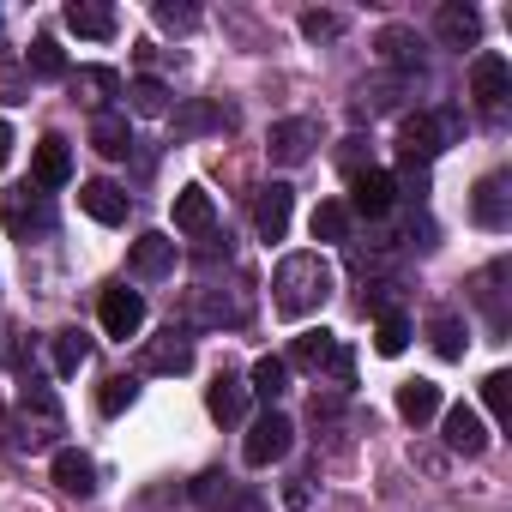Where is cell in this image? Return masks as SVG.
<instances>
[{
	"label": "cell",
	"mask_w": 512,
	"mask_h": 512,
	"mask_svg": "<svg viewBox=\"0 0 512 512\" xmlns=\"http://www.w3.org/2000/svg\"><path fill=\"white\" fill-rule=\"evenodd\" d=\"M133 398H139V386H133L127 374H115V380H103L97 410H103V416H121V410H133Z\"/></svg>",
	"instance_id": "cell-37"
},
{
	"label": "cell",
	"mask_w": 512,
	"mask_h": 512,
	"mask_svg": "<svg viewBox=\"0 0 512 512\" xmlns=\"http://www.w3.org/2000/svg\"><path fill=\"white\" fill-rule=\"evenodd\" d=\"M440 410H446V404H440V386H434V380H404V386H398V416H404L410 428H428Z\"/></svg>",
	"instance_id": "cell-23"
},
{
	"label": "cell",
	"mask_w": 512,
	"mask_h": 512,
	"mask_svg": "<svg viewBox=\"0 0 512 512\" xmlns=\"http://www.w3.org/2000/svg\"><path fill=\"white\" fill-rule=\"evenodd\" d=\"M193 308H199V320H205V326H241V320H247V302H241V296H229V290H217V284H205Z\"/></svg>",
	"instance_id": "cell-28"
},
{
	"label": "cell",
	"mask_w": 512,
	"mask_h": 512,
	"mask_svg": "<svg viewBox=\"0 0 512 512\" xmlns=\"http://www.w3.org/2000/svg\"><path fill=\"white\" fill-rule=\"evenodd\" d=\"M91 145H97L103 157H127V151H133V127H127V115H121V109L91 115Z\"/></svg>",
	"instance_id": "cell-27"
},
{
	"label": "cell",
	"mask_w": 512,
	"mask_h": 512,
	"mask_svg": "<svg viewBox=\"0 0 512 512\" xmlns=\"http://www.w3.org/2000/svg\"><path fill=\"white\" fill-rule=\"evenodd\" d=\"M308 229H314V241H350V205L344 199H320Z\"/></svg>",
	"instance_id": "cell-33"
},
{
	"label": "cell",
	"mask_w": 512,
	"mask_h": 512,
	"mask_svg": "<svg viewBox=\"0 0 512 512\" xmlns=\"http://www.w3.org/2000/svg\"><path fill=\"white\" fill-rule=\"evenodd\" d=\"M229 488H235V482H229L223 470H205V476H193V500H199V506H217Z\"/></svg>",
	"instance_id": "cell-40"
},
{
	"label": "cell",
	"mask_w": 512,
	"mask_h": 512,
	"mask_svg": "<svg viewBox=\"0 0 512 512\" xmlns=\"http://www.w3.org/2000/svg\"><path fill=\"white\" fill-rule=\"evenodd\" d=\"M61 19H67V31H73V37H91V43H109V37L121 31V13H115V7H103V0H73Z\"/></svg>",
	"instance_id": "cell-16"
},
{
	"label": "cell",
	"mask_w": 512,
	"mask_h": 512,
	"mask_svg": "<svg viewBox=\"0 0 512 512\" xmlns=\"http://www.w3.org/2000/svg\"><path fill=\"white\" fill-rule=\"evenodd\" d=\"M458 133H464L458 109H428V115H410L398 127V151H404V163H434L446 145H458Z\"/></svg>",
	"instance_id": "cell-2"
},
{
	"label": "cell",
	"mask_w": 512,
	"mask_h": 512,
	"mask_svg": "<svg viewBox=\"0 0 512 512\" xmlns=\"http://www.w3.org/2000/svg\"><path fill=\"white\" fill-rule=\"evenodd\" d=\"M25 73H31V79H67L73 67H67V49H61L55 37H37L31 55H25Z\"/></svg>",
	"instance_id": "cell-31"
},
{
	"label": "cell",
	"mask_w": 512,
	"mask_h": 512,
	"mask_svg": "<svg viewBox=\"0 0 512 512\" xmlns=\"http://www.w3.org/2000/svg\"><path fill=\"white\" fill-rule=\"evenodd\" d=\"M67 85H73V97H79V103H91V115H103V109H109V97H121V91H127L115 67H79V73H67Z\"/></svg>",
	"instance_id": "cell-18"
},
{
	"label": "cell",
	"mask_w": 512,
	"mask_h": 512,
	"mask_svg": "<svg viewBox=\"0 0 512 512\" xmlns=\"http://www.w3.org/2000/svg\"><path fill=\"white\" fill-rule=\"evenodd\" d=\"M55 482L85 500V494H97V464H91L79 446H55Z\"/></svg>",
	"instance_id": "cell-25"
},
{
	"label": "cell",
	"mask_w": 512,
	"mask_h": 512,
	"mask_svg": "<svg viewBox=\"0 0 512 512\" xmlns=\"http://www.w3.org/2000/svg\"><path fill=\"white\" fill-rule=\"evenodd\" d=\"M229 127H235V115L211 97H193L175 109V139H205V133H229Z\"/></svg>",
	"instance_id": "cell-12"
},
{
	"label": "cell",
	"mask_w": 512,
	"mask_h": 512,
	"mask_svg": "<svg viewBox=\"0 0 512 512\" xmlns=\"http://www.w3.org/2000/svg\"><path fill=\"white\" fill-rule=\"evenodd\" d=\"M392 296H398V284H392V278H386V284H368L362 314H374V320H380V314H392Z\"/></svg>",
	"instance_id": "cell-43"
},
{
	"label": "cell",
	"mask_w": 512,
	"mask_h": 512,
	"mask_svg": "<svg viewBox=\"0 0 512 512\" xmlns=\"http://www.w3.org/2000/svg\"><path fill=\"white\" fill-rule=\"evenodd\" d=\"M7 157H13V127L0 121V169H7Z\"/></svg>",
	"instance_id": "cell-45"
},
{
	"label": "cell",
	"mask_w": 512,
	"mask_h": 512,
	"mask_svg": "<svg viewBox=\"0 0 512 512\" xmlns=\"http://www.w3.org/2000/svg\"><path fill=\"white\" fill-rule=\"evenodd\" d=\"M332 356H338V338H332L326 326H314V332H302V338L290 344L284 368H308V374H320V368H332Z\"/></svg>",
	"instance_id": "cell-24"
},
{
	"label": "cell",
	"mask_w": 512,
	"mask_h": 512,
	"mask_svg": "<svg viewBox=\"0 0 512 512\" xmlns=\"http://www.w3.org/2000/svg\"><path fill=\"white\" fill-rule=\"evenodd\" d=\"M127 205H133V199H127V187H115V181H85V187H79V211L97 217V223H109V229L127 223Z\"/></svg>",
	"instance_id": "cell-19"
},
{
	"label": "cell",
	"mask_w": 512,
	"mask_h": 512,
	"mask_svg": "<svg viewBox=\"0 0 512 512\" xmlns=\"http://www.w3.org/2000/svg\"><path fill=\"white\" fill-rule=\"evenodd\" d=\"M482 404H488V416H494L500 428L512 422V374H506V368H494V374L482 380Z\"/></svg>",
	"instance_id": "cell-36"
},
{
	"label": "cell",
	"mask_w": 512,
	"mask_h": 512,
	"mask_svg": "<svg viewBox=\"0 0 512 512\" xmlns=\"http://www.w3.org/2000/svg\"><path fill=\"white\" fill-rule=\"evenodd\" d=\"M85 362H91V338H85L79 326L55 332V374H61V380H73V374H79Z\"/></svg>",
	"instance_id": "cell-34"
},
{
	"label": "cell",
	"mask_w": 512,
	"mask_h": 512,
	"mask_svg": "<svg viewBox=\"0 0 512 512\" xmlns=\"http://www.w3.org/2000/svg\"><path fill=\"white\" fill-rule=\"evenodd\" d=\"M7 229L31 247V235H49L55 229V211H49V199L37 193L31 199V187H19V199H7Z\"/></svg>",
	"instance_id": "cell-15"
},
{
	"label": "cell",
	"mask_w": 512,
	"mask_h": 512,
	"mask_svg": "<svg viewBox=\"0 0 512 512\" xmlns=\"http://www.w3.org/2000/svg\"><path fill=\"white\" fill-rule=\"evenodd\" d=\"M139 368L145 374H187L193 368V344H187V332H157V338H145V356H139Z\"/></svg>",
	"instance_id": "cell-11"
},
{
	"label": "cell",
	"mask_w": 512,
	"mask_h": 512,
	"mask_svg": "<svg viewBox=\"0 0 512 512\" xmlns=\"http://www.w3.org/2000/svg\"><path fill=\"white\" fill-rule=\"evenodd\" d=\"M205 410H211V422H241V410H247V380L217 374V380L205 386Z\"/></svg>",
	"instance_id": "cell-26"
},
{
	"label": "cell",
	"mask_w": 512,
	"mask_h": 512,
	"mask_svg": "<svg viewBox=\"0 0 512 512\" xmlns=\"http://www.w3.org/2000/svg\"><path fill=\"white\" fill-rule=\"evenodd\" d=\"M470 217L482 223V229H506L512 223V199H506V175H482L476 181V193H470Z\"/></svg>",
	"instance_id": "cell-14"
},
{
	"label": "cell",
	"mask_w": 512,
	"mask_h": 512,
	"mask_svg": "<svg viewBox=\"0 0 512 512\" xmlns=\"http://www.w3.org/2000/svg\"><path fill=\"white\" fill-rule=\"evenodd\" d=\"M374 49H380V61H386V67H398V73H422V37H416V31L386 25V31L374 37Z\"/></svg>",
	"instance_id": "cell-21"
},
{
	"label": "cell",
	"mask_w": 512,
	"mask_h": 512,
	"mask_svg": "<svg viewBox=\"0 0 512 512\" xmlns=\"http://www.w3.org/2000/svg\"><path fill=\"white\" fill-rule=\"evenodd\" d=\"M374 350H380V356H404V350H410V320H404L398 308L374 320Z\"/></svg>",
	"instance_id": "cell-35"
},
{
	"label": "cell",
	"mask_w": 512,
	"mask_h": 512,
	"mask_svg": "<svg viewBox=\"0 0 512 512\" xmlns=\"http://www.w3.org/2000/svg\"><path fill=\"white\" fill-rule=\"evenodd\" d=\"M121 97H127V109H133V115H169V85H163V79H151V73H139Z\"/></svg>",
	"instance_id": "cell-32"
},
{
	"label": "cell",
	"mask_w": 512,
	"mask_h": 512,
	"mask_svg": "<svg viewBox=\"0 0 512 512\" xmlns=\"http://www.w3.org/2000/svg\"><path fill=\"white\" fill-rule=\"evenodd\" d=\"M127 272H133V278H145V284L169 278V272H175V235H163V229L139 235V241L127 247Z\"/></svg>",
	"instance_id": "cell-8"
},
{
	"label": "cell",
	"mask_w": 512,
	"mask_h": 512,
	"mask_svg": "<svg viewBox=\"0 0 512 512\" xmlns=\"http://www.w3.org/2000/svg\"><path fill=\"white\" fill-rule=\"evenodd\" d=\"M157 25H163V31H193L199 13H193V7H175V0H157Z\"/></svg>",
	"instance_id": "cell-42"
},
{
	"label": "cell",
	"mask_w": 512,
	"mask_h": 512,
	"mask_svg": "<svg viewBox=\"0 0 512 512\" xmlns=\"http://www.w3.org/2000/svg\"><path fill=\"white\" fill-rule=\"evenodd\" d=\"M97 320H103V332L109 338H139L145 332V296L139 290H127V284H109L103 296H97Z\"/></svg>",
	"instance_id": "cell-5"
},
{
	"label": "cell",
	"mask_w": 512,
	"mask_h": 512,
	"mask_svg": "<svg viewBox=\"0 0 512 512\" xmlns=\"http://www.w3.org/2000/svg\"><path fill=\"white\" fill-rule=\"evenodd\" d=\"M350 205L362 211V217H386L392 205H398V187H392V175L386 169H362V175H350Z\"/></svg>",
	"instance_id": "cell-13"
},
{
	"label": "cell",
	"mask_w": 512,
	"mask_h": 512,
	"mask_svg": "<svg viewBox=\"0 0 512 512\" xmlns=\"http://www.w3.org/2000/svg\"><path fill=\"white\" fill-rule=\"evenodd\" d=\"M55 434H67V410H61L55 386L25 380V392H19V446L43 452V446H55Z\"/></svg>",
	"instance_id": "cell-3"
},
{
	"label": "cell",
	"mask_w": 512,
	"mask_h": 512,
	"mask_svg": "<svg viewBox=\"0 0 512 512\" xmlns=\"http://www.w3.org/2000/svg\"><path fill=\"white\" fill-rule=\"evenodd\" d=\"M217 229V199L205 187H181L175 193V235H211Z\"/></svg>",
	"instance_id": "cell-20"
},
{
	"label": "cell",
	"mask_w": 512,
	"mask_h": 512,
	"mask_svg": "<svg viewBox=\"0 0 512 512\" xmlns=\"http://www.w3.org/2000/svg\"><path fill=\"white\" fill-rule=\"evenodd\" d=\"M0 428H7V416H0ZM0 440H7V434H0Z\"/></svg>",
	"instance_id": "cell-46"
},
{
	"label": "cell",
	"mask_w": 512,
	"mask_h": 512,
	"mask_svg": "<svg viewBox=\"0 0 512 512\" xmlns=\"http://www.w3.org/2000/svg\"><path fill=\"white\" fill-rule=\"evenodd\" d=\"M247 392H253V398H266V404H278V398L290 392V368H284V356H260V362H253Z\"/></svg>",
	"instance_id": "cell-29"
},
{
	"label": "cell",
	"mask_w": 512,
	"mask_h": 512,
	"mask_svg": "<svg viewBox=\"0 0 512 512\" xmlns=\"http://www.w3.org/2000/svg\"><path fill=\"white\" fill-rule=\"evenodd\" d=\"M290 211H296V187L290 181L260 187V199H253V229H260V241H284L290 235Z\"/></svg>",
	"instance_id": "cell-7"
},
{
	"label": "cell",
	"mask_w": 512,
	"mask_h": 512,
	"mask_svg": "<svg viewBox=\"0 0 512 512\" xmlns=\"http://www.w3.org/2000/svg\"><path fill=\"white\" fill-rule=\"evenodd\" d=\"M332 296V266H326V253H284L278 272H272V308L284 320H302L314 308H326Z\"/></svg>",
	"instance_id": "cell-1"
},
{
	"label": "cell",
	"mask_w": 512,
	"mask_h": 512,
	"mask_svg": "<svg viewBox=\"0 0 512 512\" xmlns=\"http://www.w3.org/2000/svg\"><path fill=\"white\" fill-rule=\"evenodd\" d=\"M338 31H344L338 13H302V37H308V43H332Z\"/></svg>",
	"instance_id": "cell-39"
},
{
	"label": "cell",
	"mask_w": 512,
	"mask_h": 512,
	"mask_svg": "<svg viewBox=\"0 0 512 512\" xmlns=\"http://www.w3.org/2000/svg\"><path fill=\"white\" fill-rule=\"evenodd\" d=\"M31 175H37V187H43V193L67 187V181H73V151H67V139H55V133H49V139L37 145V163H31Z\"/></svg>",
	"instance_id": "cell-22"
},
{
	"label": "cell",
	"mask_w": 512,
	"mask_h": 512,
	"mask_svg": "<svg viewBox=\"0 0 512 512\" xmlns=\"http://www.w3.org/2000/svg\"><path fill=\"white\" fill-rule=\"evenodd\" d=\"M290 446H296V422H290L284 410H266L260 422L247 428V440H241V458H247L253 470H266V464L290 458Z\"/></svg>",
	"instance_id": "cell-4"
},
{
	"label": "cell",
	"mask_w": 512,
	"mask_h": 512,
	"mask_svg": "<svg viewBox=\"0 0 512 512\" xmlns=\"http://www.w3.org/2000/svg\"><path fill=\"white\" fill-rule=\"evenodd\" d=\"M428 338H434V356H440V362H464V344H470V332H464V320H458L452 308L428 320Z\"/></svg>",
	"instance_id": "cell-30"
},
{
	"label": "cell",
	"mask_w": 512,
	"mask_h": 512,
	"mask_svg": "<svg viewBox=\"0 0 512 512\" xmlns=\"http://www.w3.org/2000/svg\"><path fill=\"white\" fill-rule=\"evenodd\" d=\"M211 512H272V506H266L260 494H253V488H241V482H235V488H229V494H223Z\"/></svg>",
	"instance_id": "cell-41"
},
{
	"label": "cell",
	"mask_w": 512,
	"mask_h": 512,
	"mask_svg": "<svg viewBox=\"0 0 512 512\" xmlns=\"http://www.w3.org/2000/svg\"><path fill=\"white\" fill-rule=\"evenodd\" d=\"M314 145H320V127H314V121H302V115H290V121H272V133H266V157H272L278 169H296V163H308V157H314Z\"/></svg>",
	"instance_id": "cell-6"
},
{
	"label": "cell",
	"mask_w": 512,
	"mask_h": 512,
	"mask_svg": "<svg viewBox=\"0 0 512 512\" xmlns=\"http://www.w3.org/2000/svg\"><path fill=\"white\" fill-rule=\"evenodd\" d=\"M440 434H446V452H458V458H482L488 452V428H482V416L470 404L440 410Z\"/></svg>",
	"instance_id": "cell-10"
},
{
	"label": "cell",
	"mask_w": 512,
	"mask_h": 512,
	"mask_svg": "<svg viewBox=\"0 0 512 512\" xmlns=\"http://www.w3.org/2000/svg\"><path fill=\"white\" fill-rule=\"evenodd\" d=\"M0 103H31V73L19 61H0Z\"/></svg>",
	"instance_id": "cell-38"
},
{
	"label": "cell",
	"mask_w": 512,
	"mask_h": 512,
	"mask_svg": "<svg viewBox=\"0 0 512 512\" xmlns=\"http://www.w3.org/2000/svg\"><path fill=\"white\" fill-rule=\"evenodd\" d=\"M506 91H512V61H506V55H476V61H470V97H476L488 115H500Z\"/></svg>",
	"instance_id": "cell-9"
},
{
	"label": "cell",
	"mask_w": 512,
	"mask_h": 512,
	"mask_svg": "<svg viewBox=\"0 0 512 512\" xmlns=\"http://www.w3.org/2000/svg\"><path fill=\"white\" fill-rule=\"evenodd\" d=\"M308 500H314V488H308V476H296V482L284 488V506H290V512H302Z\"/></svg>",
	"instance_id": "cell-44"
},
{
	"label": "cell",
	"mask_w": 512,
	"mask_h": 512,
	"mask_svg": "<svg viewBox=\"0 0 512 512\" xmlns=\"http://www.w3.org/2000/svg\"><path fill=\"white\" fill-rule=\"evenodd\" d=\"M434 37H440L446 49H476V37H482L476 7H464V0H446V7L434 13Z\"/></svg>",
	"instance_id": "cell-17"
}]
</instances>
